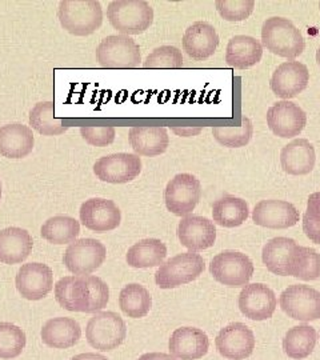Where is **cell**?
I'll return each instance as SVG.
<instances>
[{"mask_svg": "<svg viewBox=\"0 0 320 360\" xmlns=\"http://www.w3.org/2000/svg\"><path fill=\"white\" fill-rule=\"evenodd\" d=\"M82 336V328L75 319L59 316L50 319L41 328L43 342L51 348L74 347Z\"/></svg>", "mask_w": 320, "mask_h": 360, "instance_id": "obj_29", "label": "cell"}, {"mask_svg": "<svg viewBox=\"0 0 320 360\" xmlns=\"http://www.w3.org/2000/svg\"><path fill=\"white\" fill-rule=\"evenodd\" d=\"M318 342V334L314 327L302 324L287 331L283 339V349L288 358L303 360L308 358Z\"/></svg>", "mask_w": 320, "mask_h": 360, "instance_id": "obj_32", "label": "cell"}, {"mask_svg": "<svg viewBox=\"0 0 320 360\" xmlns=\"http://www.w3.org/2000/svg\"><path fill=\"white\" fill-rule=\"evenodd\" d=\"M250 215L248 203L238 196L226 195L219 198L212 205L214 221L226 229L242 226Z\"/></svg>", "mask_w": 320, "mask_h": 360, "instance_id": "obj_31", "label": "cell"}, {"mask_svg": "<svg viewBox=\"0 0 320 360\" xmlns=\"http://www.w3.org/2000/svg\"><path fill=\"white\" fill-rule=\"evenodd\" d=\"M96 60L103 68H138L141 65V47L127 35H111L98 46Z\"/></svg>", "mask_w": 320, "mask_h": 360, "instance_id": "obj_10", "label": "cell"}, {"mask_svg": "<svg viewBox=\"0 0 320 360\" xmlns=\"http://www.w3.org/2000/svg\"><path fill=\"white\" fill-rule=\"evenodd\" d=\"M79 233V221L77 219L67 215H56L47 219L40 229L41 238L52 245H71L77 240Z\"/></svg>", "mask_w": 320, "mask_h": 360, "instance_id": "obj_33", "label": "cell"}, {"mask_svg": "<svg viewBox=\"0 0 320 360\" xmlns=\"http://www.w3.org/2000/svg\"><path fill=\"white\" fill-rule=\"evenodd\" d=\"M319 334H320V333H319Z\"/></svg>", "mask_w": 320, "mask_h": 360, "instance_id": "obj_48", "label": "cell"}, {"mask_svg": "<svg viewBox=\"0 0 320 360\" xmlns=\"http://www.w3.org/2000/svg\"><path fill=\"white\" fill-rule=\"evenodd\" d=\"M79 217L86 229L103 233L114 231L120 226L122 211L110 199L91 198L80 207Z\"/></svg>", "mask_w": 320, "mask_h": 360, "instance_id": "obj_14", "label": "cell"}, {"mask_svg": "<svg viewBox=\"0 0 320 360\" xmlns=\"http://www.w3.org/2000/svg\"><path fill=\"white\" fill-rule=\"evenodd\" d=\"M262 260L267 270L279 276H294L305 282L320 278V254L299 245L294 239L278 236L263 247Z\"/></svg>", "mask_w": 320, "mask_h": 360, "instance_id": "obj_1", "label": "cell"}, {"mask_svg": "<svg viewBox=\"0 0 320 360\" xmlns=\"http://www.w3.org/2000/svg\"><path fill=\"white\" fill-rule=\"evenodd\" d=\"M215 345L223 358L244 360L250 358L255 349V336L243 323H231L219 331Z\"/></svg>", "mask_w": 320, "mask_h": 360, "instance_id": "obj_16", "label": "cell"}, {"mask_svg": "<svg viewBox=\"0 0 320 360\" xmlns=\"http://www.w3.org/2000/svg\"><path fill=\"white\" fill-rule=\"evenodd\" d=\"M205 269V259L196 252H181L168 259L155 274V283L163 290L178 288L196 281Z\"/></svg>", "mask_w": 320, "mask_h": 360, "instance_id": "obj_6", "label": "cell"}, {"mask_svg": "<svg viewBox=\"0 0 320 360\" xmlns=\"http://www.w3.org/2000/svg\"><path fill=\"white\" fill-rule=\"evenodd\" d=\"M139 360H175L174 356L168 355V354H163V352H148L141 355Z\"/></svg>", "mask_w": 320, "mask_h": 360, "instance_id": "obj_43", "label": "cell"}, {"mask_svg": "<svg viewBox=\"0 0 320 360\" xmlns=\"http://www.w3.org/2000/svg\"><path fill=\"white\" fill-rule=\"evenodd\" d=\"M82 138L94 147H107L114 143L116 136V129L111 126L105 127H82L80 129Z\"/></svg>", "mask_w": 320, "mask_h": 360, "instance_id": "obj_41", "label": "cell"}, {"mask_svg": "<svg viewBox=\"0 0 320 360\" xmlns=\"http://www.w3.org/2000/svg\"><path fill=\"white\" fill-rule=\"evenodd\" d=\"M254 271L252 260L239 251H223L210 263V272L214 279L232 288L247 285Z\"/></svg>", "mask_w": 320, "mask_h": 360, "instance_id": "obj_8", "label": "cell"}, {"mask_svg": "<svg viewBox=\"0 0 320 360\" xmlns=\"http://www.w3.org/2000/svg\"><path fill=\"white\" fill-rule=\"evenodd\" d=\"M172 132L177 134L178 136L181 138H192V136H196L202 132L200 127H180V129H172Z\"/></svg>", "mask_w": 320, "mask_h": 360, "instance_id": "obj_42", "label": "cell"}, {"mask_svg": "<svg viewBox=\"0 0 320 360\" xmlns=\"http://www.w3.org/2000/svg\"><path fill=\"white\" fill-rule=\"evenodd\" d=\"M105 257L107 248L102 242L84 238L67 247L63 263L65 269L74 275H90L102 267Z\"/></svg>", "mask_w": 320, "mask_h": 360, "instance_id": "obj_12", "label": "cell"}, {"mask_svg": "<svg viewBox=\"0 0 320 360\" xmlns=\"http://www.w3.org/2000/svg\"><path fill=\"white\" fill-rule=\"evenodd\" d=\"M1 193H3V191H1V181H0V200H1Z\"/></svg>", "mask_w": 320, "mask_h": 360, "instance_id": "obj_46", "label": "cell"}, {"mask_svg": "<svg viewBox=\"0 0 320 360\" xmlns=\"http://www.w3.org/2000/svg\"><path fill=\"white\" fill-rule=\"evenodd\" d=\"M183 50L193 60L211 58L219 46V35L214 26L207 22H195L183 35Z\"/></svg>", "mask_w": 320, "mask_h": 360, "instance_id": "obj_23", "label": "cell"}, {"mask_svg": "<svg viewBox=\"0 0 320 360\" xmlns=\"http://www.w3.org/2000/svg\"><path fill=\"white\" fill-rule=\"evenodd\" d=\"M35 138L32 129L22 123L0 127V155L7 159H23L32 153Z\"/></svg>", "mask_w": 320, "mask_h": 360, "instance_id": "obj_24", "label": "cell"}, {"mask_svg": "<svg viewBox=\"0 0 320 360\" xmlns=\"http://www.w3.org/2000/svg\"><path fill=\"white\" fill-rule=\"evenodd\" d=\"M169 354L180 360H198L210 349V339L203 330L195 327L177 328L168 342Z\"/></svg>", "mask_w": 320, "mask_h": 360, "instance_id": "obj_22", "label": "cell"}, {"mask_svg": "<svg viewBox=\"0 0 320 360\" xmlns=\"http://www.w3.org/2000/svg\"><path fill=\"white\" fill-rule=\"evenodd\" d=\"M167 257V245L159 239H143L128 248L126 260L134 269L160 267Z\"/></svg>", "mask_w": 320, "mask_h": 360, "instance_id": "obj_30", "label": "cell"}, {"mask_svg": "<svg viewBox=\"0 0 320 360\" xmlns=\"http://www.w3.org/2000/svg\"><path fill=\"white\" fill-rule=\"evenodd\" d=\"M119 307L128 318H144L153 307V297L141 284H127L119 294Z\"/></svg>", "mask_w": 320, "mask_h": 360, "instance_id": "obj_34", "label": "cell"}, {"mask_svg": "<svg viewBox=\"0 0 320 360\" xmlns=\"http://www.w3.org/2000/svg\"><path fill=\"white\" fill-rule=\"evenodd\" d=\"M180 243L192 252H199L215 245L217 227L212 220L199 215H188L178 226Z\"/></svg>", "mask_w": 320, "mask_h": 360, "instance_id": "obj_21", "label": "cell"}, {"mask_svg": "<svg viewBox=\"0 0 320 360\" xmlns=\"http://www.w3.org/2000/svg\"><path fill=\"white\" fill-rule=\"evenodd\" d=\"M55 299L67 311L96 314L107 307L110 288L94 275L64 276L55 284Z\"/></svg>", "mask_w": 320, "mask_h": 360, "instance_id": "obj_2", "label": "cell"}, {"mask_svg": "<svg viewBox=\"0 0 320 360\" xmlns=\"http://www.w3.org/2000/svg\"><path fill=\"white\" fill-rule=\"evenodd\" d=\"M144 68H181L183 53L178 47L160 46L143 62Z\"/></svg>", "mask_w": 320, "mask_h": 360, "instance_id": "obj_38", "label": "cell"}, {"mask_svg": "<svg viewBox=\"0 0 320 360\" xmlns=\"http://www.w3.org/2000/svg\"><path fill=\"white\" fill-rule=\"evenodd\" d=\"M71 360H108L104 358L103 355L99 354H94V352H86V354H79L77 356H74Z\"/></svg>", "mask_w": 320, "mask_h": 360, "instance_id": "obj_44", "label": "cell"}, {"mask_svg": "<svg viewBox=\"0 0 320 360\" xmlns=\"http://www.w3.org/2000/svg\"><path fill=\"white\" fill-rule=\"evenodd\" d=\"M202 198V184L192 174H178L167 183L165 203L167 210L177 217H188Z\"/></svg>", "mask_w": 320, "mask_h": 360, "instance_id": "obj_9", "label": "cell"}, {"mask_svg": "<svg viewBox=\"0 0 320 360\" xmlns=\"http://www.w3.org/2000/svg\"><path fill=\"white\" fill-rule=\"evenodd\" d=\"M15 285L18 292L27 300H40L53 288V272L47 264L27 263L18 271Z\"/></svg>", "mask_w": 320, "mask_h": 360, "instance_id": "obj_17", "label": "cell"}, {"mask_svg": "<svg viewBox=\"0 0 320 360\" xmlns=\"http://www.w3.org/2000/svg\"><path fill=\"white\" fill-rule=\"evenodd\" d=\"M25 331L13 323H0V359L18 358L26 347Z\"/></svg>", "mask_w": 320, "mask_h": 360, "instance_id": "obj_36", "label": "cell"}, {"mask_svg": "<svg viewBox=\"0 0 320 360\" xmlns=\"http://www.w3.org/2000/svg\"><path fill=\"white\" fill-rule=\"evenodd\" d=\"M28 122L32 129L43 136H59L68 131V126H64L62 120L55 117L53 102H39L35 104L28 116Z\"/></svg>", "mask_w": 320, "mask_h": 360, "instance_id": "obj_35", "label": "cell"}, {"mask_svg": "<svg viewBox=\"0 0 320 360\" xmlns=\"http://www.w3.org/2000/svg\"><path fill=\"white\" fill-rule=\"evenodd\" d=\"M307 124V114L290 101L272 104L267 111V126L279 138L299 136Z\"/></svg>", "mask_w": 320, "mask_h": 360, "instance_id": "obj_15", "label": "cell"}, {"mask_svg": "<svg viewBox=\"0 0 320 360\" xmlns=\"http://www.w3.org/2000/svg\"><path fill=\"white\" fill-rule=\"evenodd\" d=\"M300 215L296 207L286 200L266 199L256 203L252 211V220L256 226L271 230L291 229L299 221Z\"/></svg>", "mask_w": 320, "mask_h": 360, "instance_id": "obj_20", "label": "cell"}, {"mask_svg": "<svg viewBox=\"0 0 320 360\" xmlns=\"http://www.w3.org/2000/svg\"><path fill=\"white\" fill-rule=\"evenodd\" d=\"M281 309L295 321L314 322L320 319V292L306 284H294L281 294Z\"/></svg>", "mask_w": 320, "mask_h": 360, "instance_id": "obj_11", "label": "cell"}, {"mask_svg": "<svg viewBox=\"0 0 320 360\" xmlns=\"http://www.w3.org/2000/svg\"><path fill=\"white\" fill-rule=\"evenodd\" d=\"M58 19L68 34L89 37L102 27V4L96 0H62Z\"/></svg>", "mask_w": 320, "mask_h": 360, "instance_id": "obj_4", "label": "cell"}, {"mask_svg": "<svg viewBox=\"0 0 320 360\" xmlns=\"http://www.w3.org/2000/svg\"><path fill=\"white\" fill-rule=\"evenodd\" d=\"M303 231L312 243L320 245V193L308 196L307 210L303 215Z\"/></svg>", "mask_w": 320, "mask_h": 360, "instance_id": "obj_40", "label": "cell"}, {"mask_svg": "<svg viewBox=\"0 0 320 360\" xmlns=\"http://www.w3.org/2000/svg\"><path fill=\"white\" fill-rule=\"evenodd\" d=\"M254 134L252 122L243 116L242 124L239 127H214L212 136L214 139L229 148H241L247 146Z\"/></svg>", "mask_w": 320, "mask_h": 360, "instance_id": "obj_37", "label": "cell"}, {"mask_svg": "<svg viewBox=\"0 0 320 360\" xmlns=\"http://www.w3.org/2000/svg\"><path fill=\"white\" fill-rule=\"evenodd\" d=\"M262 46L278 56L294 60L305 51L306 41L291 20L272 16L262 26Z\"/></svg>", "mask_w": 320, "mask_h": 360, "instance_id": "obj_3", "label": "cell"}, {"mask_svg": "<svg viewBox=\"0 0 320 360\" xmlns=\"http://www.w3.org/2000/svg\"><path fill=\"white\" fill-rule=\"evenodd\" d=\"M219 15L227 22H243L255 8L254 0H218Z\"/></svg>", "mask_w": 320, "mask_h": 360, "instance_id": "obj_39", "label": "cell"}, {"mask_svg": "<svg viewBox=\"0 0 320 360\" xmlns=\"http://www.w3.org/2000/svg\"><path fill=\"white\" fill-rule=\"evenodd\" d=\"M127 335L126 323L113 311L96 312L86 327V339L91 347L113 351L119 347Z\"/></svg>", "mask_w": 320, "mask_h": 360, "instance_id": "obj_7", "label": "cell"}, {"mask_svg": "<svg viewBox=\"0 0 320 360\" xmlns=\"http://www.w3.org/2000/svg\"><path fill=\"white\" fill-rule=\"evenodd\" d=\"M34 248L30 232L20 227H8L0 231V262L19 264L25 262Z\"/></svg>", "mask_w": 320, "mask_h": 360, "instance_id": "obj_26", "label": "cell"}, {"mask_svg": "<svg viewBox=\"0 0 320 360\" xmlns=\"http://www.w3.org/2000/svg\"><path fill=\"white\" fill-rule=\"evenodd\" d=\"M308 83L309 71L307 65L290 60L278 65L271 77L269 87L276 96L282 98L283 101H288L306 90Z\"/></svg>", "mask_w": 320, "mask_h": 360, "instance_id": "obj_19", "label": "cell"}, {"mask_svg": "<svg viewBox=\"0 0 320 360\" xmlns=\"http://www.w3.org/2000/svg\"><path fill=\"white\" fill-rule=\"evenodd\" d=\"M316 62L320 65V47L318 49V51H316Z\"/></svg>", "mask_w": 320, "mask_h": 360, "instance_id": "obj_45", "label": "cell"}, {"mask_svg": "<svg viewBox=\"0 0 320 360\" xmlns=\"http://www.w3.org/2000/svg\"><path fill=\"white\" fill-rule=\"evenodd\" d=\"M263 56L262 43L248 35H236L231 39L226 49V62L230 67L247 70L257 65Z\"/></svg>", "mask_w": 320, "mask_h": 360, "instance_id": "obj_28", "label": "cell"}, {"mask_svg": "<svg viewBox=\"0 0 320 360\" xmlns=\"http://www.w3.org/2000/svg\"><path fill=\"white\" fill-rule=\"evenodd\" d=\"M238 304L245 318L262 322L272 318L278 306V299L266 284H247L239 294Z\"/></svg>", "mask_w": 320, "mask_h": 360, "instance_id": "obj_18", "label": "cell"}, {"mask_svg": "<svg viewBox=\"0 0 320 360\" xmlns=\"http://www.w3.org/2000/svg\"><path fill=\"white\" fill-rule=\"evenodd\" d=\"M141 172L139 155L117 153L99 158L94 165L96 178L111 184H124L136 179Z\"/></svg>", "mask_w": 320, "mask_h": 360, "instance_id": "obj_13", "label": "cell"}, {"mask_svg": "<svg viewBox=\"0 0 320 360\" xmlns=\"http://www.w3.org/2000/svg\"><path fill=\"white\" fill-rule=\"evenodd\" d=\"M128 142L139 156H158L165 154L169 146L166 127H131Z\"/></svg>", "mask_w": 320, "mask_h": 360, "instance_id": "obj_27", "label": "cell"}, {"mask_svg": "<svg viewBox=\"0 0 320 360\" xmlns=\"http://www.w3.org/2000/svg\"><path fill=\"white\" fill-rule=\"evenodd\" d=\"M319 8H320V3H319Z\"/></svg>", "mask_w": 320, "mask_h": 360, "instance_id": "obj_47", "label": "cell"}, {"mask_svg": "<svg viewBox=\"0 0 320 360\" xmlns=\"http://www.w3.org/2000/svg\"><path fill=\"white\" fill-rule=\"evenodd\" d=\"M315 148L307 139H295L282 148L281 165L288 175H307L315 167Z\"/></svg>", "mask_w": 320, "mask_h": 360, "instance_id": "obj_25", "label": "cell"}, {"mask_svg": "<svg viewBox=\"0 0 320 360\" xmlns=\"http://www.w3.org/2000/svg\"><path fill=\"white\" fill-rule=\"evenodd\" d=\"M107 19L120 35H139L154 23V10L144 0H114L107 7Z\"/></svg>", "mask_w": 320, "mask_h": 360, "instance_id": "obj_5", "label": "cell"}]
</instances>
